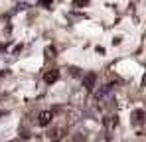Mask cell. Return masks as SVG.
<instances>
[{
    "instance_id": "9c48e42d",
    "label": "cell",
    "mask_w": 146,
    "mask_h": 142,
    "mask_svg": "<svg viewBox=\"0 0 146 142\" xmlns=\"http://www.w3.org/2000/svg\"><path fill=\"white\" fill-rule=\"evenodd\" d=\"M53 0H40V6H49Z\"/></svg>"
},
{
    "instance_id": "ba28073f",
    "label": "cell",
    "mask_w": 146,
    "mask_h": 142,
    "mask_svg": "<svg viewBox=\"0 0 146 142\" xmlns=\"http://www.w3.org/2000/svg\"><path fill=\"white\" fill-rule=\"evenodd\" d=\"M89 0H75V6H85Z\"/></svg>"
},
{
    "instance_id": "8992f818",
    "label": "cell",
    "mask_w": 146,
    "mask_h": 142,
    "mask_svg": "<svg viewBox=\"0 0 146 142\" xmlns=\"http://www.w3.org/2000/svg\"><path fill=\"white\" fill-rule=\"evenodd\" d=\"M87 138H85V134H77L75 138H73V142H85Z\"/></svg>"
},
{
    "instance_id": "6da1fadb",
    "label": "cell",
    "mask_w": 146,
    "mask_h": 142,
    "mask_svg": "<svg viewBox=\"0 0 146 142\" xmlns=\"http://www.w3.org/2000/svg\"><path fill=\"white\" fill-rule=\"evenodd\" d=\"M63 136H65V128H63V126L51 128V130L48 132V138L51 142H61V140H63Z\"/></svg>"
},
{
    "instance_id": "3957f363",
    "label": "cell",
    "mask_w": 146,
    "mask_h": 142,
    "mask_svg": "<svg viewBox=\"0 0 146 142\" xmlns=\"http://www.w3.org/2000/svg\"><path fill=\"white\" fill-rule=\"evenodd\" d=\"M51 118H53V113L51 111H42L38 115V124L40 126H48L49 122H51Z\"/></svg>"
},
{
    "instance_id": "7a4b0ae2",
    "label": "cell",
    "mask_w": 146,
    "mask_h": 142,
    "mask_svg": "<svg viewBox=\"0 0 146 142\" xmlns=\"http://www.w3.org/2000/svg\"><path fill=\"white\" fill-rule=\"evenodd\" d=\"M95 81H97V73H87L85 77H83V87L87 89V91H93V87H95Z\"/></svg>"
},
{
    "instance_id": "277c9868",
    "label": "cell",
    "mask_w": 146,
    "mask_h": 142,
    "mask_svg": "<svg viewBox=\"0 0 146 142\" xmlns=\"http://www.w3.org/2000/svg\"><path fill=\"white\" fill-rule=\"evenodd\" d=\"M44 79H46V83H55V81L59 79V71H57V69H51V71H48Z\"/></svg>"
},
{
    "instance_id": "5b68a950",
    "label": "cell",
    "mask_w": 146,
    "mask_h": 142,
    "mask_svg": "<svg viewBox=\"0 0 146 142\" xmlns=\"http://www.w3.org/2000/svg\"><path fill=\"white\" fill-rule=\"evenodd\" d=\"M132 120H134V124H140V122L144 120V111H142V109H136V111L132 113Z\"/></svg>"
},
{
    "instance_id": "30bf717a",
    "label": "cell",
    "mask_w": 146,
    "mask_h": 142,
    "mask_svg": "<svg viewBox=\"0 0 146 142\" xmlns=\"http://www.w3.org/2000/svg\"><path fill=\"white\" fill-rule=\"evenodd\" d=\"M2 115H4V111H0V117H2Z\"/></svg>"
},
{
    "instance_id": "52a82bcc",
    "label": "cell",
    "mask_w": 146,
    "mask_h": 142,
    "mask_svg": "<svg viewBox=\"0 0 146 142\" xmlns=\"http://www.w3.org/2000/svg\"><path fill=\"white\" fill-rule=\"evenodd\" d=\"M46 53H48V57H53V55H55V47H48Z\"/></svg>"
}]
</instances>
